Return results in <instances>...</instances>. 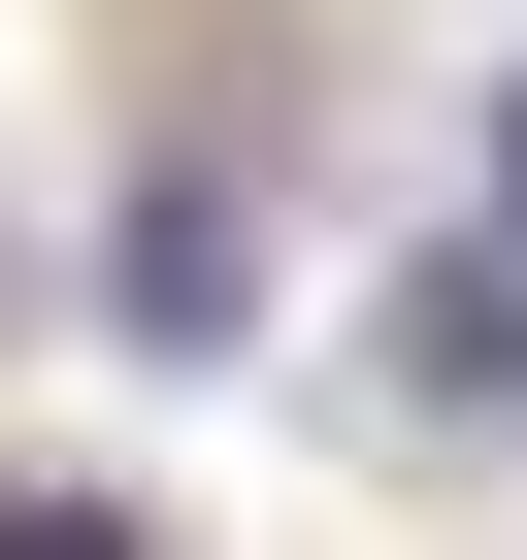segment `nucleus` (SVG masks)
I'll return each instance as SVG.
<instances>
[{
  "instance_id": "f257e3e1",
  "label": "nucleus",
  "mask_w": 527,
  "mask_h": 560,
  "mask_svg": "<svg viewBox=\"0 0 527 560\" xmlns=\"http://www.w3.org/2000/svg\"><path fill=\"white\" fill-rule=\"evenodd\" d=\"M99 298H132V363H231V330H264V198H231V165H132Z\"/></svg>"
},
{
  "instance_id": "f03ea898",
  "label": "nucleus",
  "mask_w": 527,
  "mask_h": 560,
  "mask_svg": "<svg viewBox=\"0 0 527 560\" xmlns=\"http://www.w3.org/2000/svg\"><path fill=\"white\" fill-rule=\"evenodd\" d=\"M396 429H527V231L396 264Z\"/></svg>"
},
{
  "instance_id": "7ed1b4c3",
  "label": "nucleus",
  "mask_w": 527,
  "mask_h": 560,
  "mask_svg": "<svg viewBox=\"0 0 527 560\" xmlns=\"http://www.w3.org/2000/svg\"><path fill=\"white\" fill-rule=\"evenodd\" d=\"M0 560H165V527H132V494H0Z\"/></svg>"
},
{
  "instance_id": "20e7f679",
  "label": "nucleus",
  "mask_w": 527,
  "mask_h": 560,
  "mask_svg": "<svg viewBox=\"0 0 527 560\" xmlns=\"http://www.w3.org/2000/svg\"><path fill=\"white\" fill-rule=\"evenodd\" d=\"M494 231H527V100H494Z\"/></svg>"
},
{
  "instance_id": "39448f33",
  "label": "nucleus",
  "mask_w": 527,
  "mask_h": 560,
  "mask_svg": "<svg viewBox=\"0 0 527 560\" xmlns=\"http://www.w3.org/2000/svg\"><path fill=\"white\" fill-rule=\"evenodd\" d=\"M0 298H34V231H0Z\"/></svg>"
}]
</instances>
